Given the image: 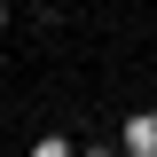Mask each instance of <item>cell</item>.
Here are the masks:
<instances>
[{"instance_id":"3","label":"cell","mask_w":157,"mask_h":157,"mask_svg":"<svg viewBox=\"0 0 157 157\" xmlns=\"http://www.w3.org/2000/svg\"><path fill=\"white\" fill-rule=\"evenodd\" d=\"M8 16H16V8H0V24H8Z\"/></svg>"},{"instance_id":"1","label":"cell","mask_w":157,"mask_h":157,"mask_svg":"<svg viewBox=\"0 0 157 157\" xmlns=\"http://www.w3.org/2000/svg\"><path fill=\"white\" fill-rule=\"evenodd\" d=\"M126 149H134V157H157V118H149V110L126 118Z\"/></svg>"},{"instance_id":"2","label":"cell","mask_w":157,"mask_h":157,"mask_svg":"<svg viewBox=\"0 0 157 157\" xmlns=\"http://www.w3.org/2000/svg\"><path fill=\"white\" fill-rule=\"evenodd\" d=\"M32 157H71V149H63V141H55V134H47V141H39V149H32Z\"/></svg>"}]
</instances>
